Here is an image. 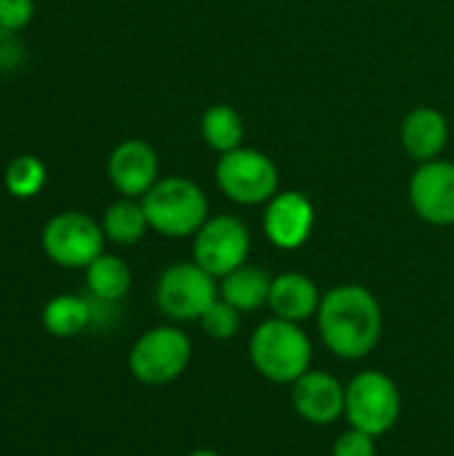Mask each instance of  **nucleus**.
Here are the masks:
<instances>
[{
	"label": "nucleus",
	"mask_w": 454,
	"mask_h": 456,
	"mask_svg": "<svg viewBox=\"0 0 454 456\" xmlns=\"http://www.w3.org/2000/svg\"><path fill=\"white\" fill-rule=\"evenodd\" d=\"M187 456H222L219 452H214V449H195V452H190Z\"/></svg>",
	"instance_id": "a878e982"
},
{
	"label": "nucleus",
	"mask_w": 454,
	"mask_h": 456,
	"mask_svg": "<svg viewBox=\"0 0 454 456\" xmlns=\"http://www.w3.org/2000/svg\"><path fill=\"white\" fill-rule=\"evenodd\" d=\"M24 61V45L19 40V32L0 29V72H13Z\"/></svg>",
	"instance_id": "393cba45"
},
{
	"label": "nucleus",
	"mask_w": 454,
	"mask_h": 456,
	"mask_svg": "<svg viewBox=\"0 0 454 456\" xmlns=\"http://www.w3.org/2000/svg\"><path fill=\"white\" fill-rule=\"evenodd\" d=\"M321 299H324V294H321L318 283L310 275L292 270V273H281L273 278L268 307L276 318H284L292 323H305V321L316 318Z\"/></svg>",
	"instance_id": "2eb2a0df"
},
{
	"label": "nucleus",
	"mask_w": 454,
	"mask_h": 456,
	"mask_svg": "<svg viewBox=\"0 0 454 456\" xmlns=\"http://www.w3.org/2000/svg\"><path fill=\"white\" fill-rule=\"evenodd\" d=\"M102 224L83 211L54 214L40 232V246L45 256L64 270H86L96 256L104 254Z\"/></svg>",
	"instance_id": "6e6552de"
},
{
	"label": "nucleus",
	"mask_w": 454,
	"mask_h": 456,
	"mask_svg": "<svg viewBox=\"0 0 454 456\" xmlns=\"http://www.w3.org/2000/svg\"><path fill=\"white\" fill-rule=\"evenodd\" d=\"M407 195L412 211L423 222L433 227H454V160L436 158L417 163Z\"/></svg>",
	"instance_id": "9d476101"
},
{
	"label": "nucleus",
	"mask_w": 454,
	"mask_h": 456,
	"mask_svg": "<svg viewBox=\"0 0 454 456\" xmlns=\"http://www.w3.org/2000/svg\"><path fill=\"white\" fill-rule=\"evenodd\" d=\"M99 224H102L104 238L110 243H115V246H136L147 235V230H150L147 214L142 208V200H136V198H118V200H112L104 208Z\"/></svg>",
	"instance_id": "6ab92c4d"
},
{
	"label": "nucleus",
	"mask_w": 454,
	"mask_h": 456,
	"mask_svg": "<svg viewBox=\"0 0 454 456\" xmlns=\"http://www.w3.org/2000/svg\"><path fill=\"white\" fill-rule=\"evenodd\" d=\"M131 283H134L131 267L120 256H115V254L104 251L102 256H96L86 267V289H88L94 302L115 305V302L128 297Z\"/></svg>",
	"instance_id": "a211bd4d"
},
{
	"label": "nucleus",
	"mask_w": 454,
	"mask_h": 456,
	"mask_svg": "<svg viewBox=\"0 0 454 456\" xmlns=\"http://www.w3.org/2000/svg\"><path fill=\"white\" fill-rule=\"evenodd\" d=\"M219 299L217 278L195 262L169 265L155 283V305L174 323H193Z\"/></svg>",
	"instance_id": "0eeeda50"
},
{
	"label": "nucleus",
	"mask_w": 454,
	"mask_h": 456,
	"mask_svg": "<svg viewBox=\"0 0 454 456\" xmlns=\"http://www.w3.org/2000/svg\"><path fill=\"white\" fill-rule=\"evenodd\" d=\"M324 347L340 361L367 358L383 339V307L361 283H340L329 289L316 313Z\"/></svg>",
	"instance_id": "f257e3e1"
},
{
	"label": "nucleus",
	"mask_w": 454,
	"mask_h": 456,
	"mask_svg": "<svg viewBox=\"0 0 454 456\" xmlns=\"http://www.w3.org/2000/svg\"><path fill=\"white\" fill-rule=\"evenodd\" d=\"M244 136H246L244 118L238 115L235 107H230V104H211L201 115V139L217 155H225L230 150L244 147Z\"/></svg>",
	"instance_id": "aec40b11"
},
{
	"label": "nucleus",
	"mask_w": 454,
	"mask_h": 456,
	"mask_svg": "<svg viewBox=\"0 0 454 456\" xmlns=\"http://www.w3.org/2000/svg\"><path fill=\"white\" fill-rule=\"evenodd\" d=\"M252 254V232L233 214H217L193 235V262L217 281L244 267Z\"/></svg>",
	"instance_id": "1a4fd4ad"
},
{
	"label": "nucleus",
	"mask_w": 454,
	"mask_h": 456,
	"mask_svg": "<svg viewBox=\"0 0 454 456\" xmlns=\"http://www.w3.org/2000/svg\"><path fill=\"white\" fill-rule=\"evenodd\" d=\"M147 224L153 232L182 240L193 238L209 219L206 192L187 176H163L142 198Z\"/></svg>",
	"instance_id": "7ed1b4c3"
},
{
	"label": "nucleus",
	"mask_w": 454,
	"mask_h": 456,
	"mask_svg": "<svg viewBox=\"0 0 454 456\" xmlns=\"http://www.w3.org/2000/svg\"><path fill=\"white\" fill-rule=\"evenodd\" d=\"M294 414L316 428H329L345 417V385L321 369H310L292 385Z\"/></svg>",
	"instance_id": "ddd939ff"
},
{
	"label": "nucleus",
	"mask_w": 454,
	"mask_h": 456,
	"mask_svg": "<svg viewBox=\"0 0 454 456\" xmlns=\"http://www.w3.org/2000/svg\"><path fill=\"white\" fill-rule=\"evenodd\" d=\"M94 323V299L56 294L43 307V329L56 339H72Z\"/></svg>",
	"instance_id": "f3484780"
},
{
	"label": "nucleus",
	"mask_w": 454,
	"mask_h": 456,
	"mask_svg": "<svg viewBox=\"0 0 454 456\" xmlns=\"http://www.w3.org/2000/svg\"><path fill=\"white\" fill-rule=\"evenodd\" d=\"M345 419L372 438L388 436L401 419L399 385L380 369L359 371L345 385Z\"/></svg>",
	"instance_id": "39448f33"
},
{
	"label": "nucleus",
	"mask_w": 454,
	"mask_h": 456,
	"mask_svg": "<svg viewBox=\"0 0 454 456\" xmlns=\"http://www.w3.org/2000/svg\"><path fill=\"white\" fill-rule=\"evenodd\" d=\"M193 361V339L179 326L147 329L128 350V371L147 387L177 382Z\"/></svg>",
	"instance_id": "20e7f679"
},
{
	"label": "nucleus",
	"mask_w": 454,
	"mask_h": 456,
	"mask_svg": "<svg viewBox=\"0 0 454 456\" xmlns=\"http://www.w3.org/2000/svg\"><path fill=\"white\" fill-rule=\"evenodd\" d=\"M401 147L404 152L417 160L428 163L442 158L450 142V123L442 110L436 107H415L401 120Z\"/></svg>",
	"instance_id": "4468645a"
},
{
	"label": "nucleus",
	"mask_w": 454,
	"mask_h": 456,
	"mask_svg": "<svg viewBox=\"0 0 454 456\" xmlns=\"http://www.w3.org/2000/svg\"><path fill=\"white\" fill-rule=\"evenodd\" d=\"M316 227V208L313 200L300 190H281L265 203L262 230L265 238L281 251L302 248Z\"/></svg>",
	"instance_id": "9b49d317"
},
{
	"label": "nucleus",
	"mask_w": 454,
	"mask_h": 456,
	"mask_svg": "<svg viewBox=\"0 0 454 456\" xmlns=\"http://www.w3.org/2000/svg\"><path fill=\"white\" fill-rule=\"evenodd\" d=\"M198 323H201V329H203V334H206L209 339L227 342V339L238 337V331H241V313L219 297V299L201 315Z\"/></svg>",
	"instance_id": "4be33fe9"
},
{
	"label": "nucleus",
	"mask_w": 454,
	"mask_h": 456,
	"mask_svg": "<svg viewBox=\"0 0 454 456\" xmlns=\"http://www.w3.org/2000/svg\"><path fill=\"white\" fill-rule=\"evenodd\" d=\"M107 179L120 198L142 200L144 192L161 179V158L144 139H123L110 150Z\"/></svg>",
	"instance_id": "f8f14e48"
},
{
	"label": "nucleus",
	"mask_w": 454,
	"mask_h": 456,
	"mask_svg": "<svg viewBox=\"0 0 454 456\" xmlns=\"http://www.w3.org/2000/svg\"><path fill=\"white\" fill-rule=\"evenodd\" d=\"M35 16V0H0V29L21 32Z\"/></svg>",
	"instance_id": "b1692460"
},
{
	"label": "nucleus",
	"mask_w": 454,
	"mask_h": 456,
	"mask_svg": "<svg viewBox=\"0 0 454 456\" xmlns=\"http://www.w3.org/2000/svg\"><path fill=\"white\" fill-rule=\"evenodd\" d=\"M270 283H273V278L262 267H254L246 262L244 267L219 278V297L227 305H233L241 315H246V313H254L268 305Z\"/></svg>",
	"instance_id": "dca6fc26"
},
{
	"label": "nucleus",
	"mask_w": 454,
	"mask_h": 456,
	"mask_svg": "<svg viewBox=\"0 0 454 456\" xmlns=\"http://www.w3.org/2000/svg\"><path fill=\"white\" fill-rule=\"evenodd\" d=\"M377 438L348 428L345 433H340L332 444V456H377Z\"/></svg>",
	"instance_id": "5701e85b"
},
{
	"label": "nucleus",
	"mask_w": 454,
	"mask_h": 456,
	"mask_svg": "<svg viewBox=\"0 0 454 456\" xmlns=\"http://www.w3.org/2000/svg\"><path fill=\"white\" fill-rule=\"evenodd\" d=\"M214 182L222 195L238 206H265L281 192V174L270 155L254 147H238L217 158Z\"/></svg>",
	"instance_id": "423d86ee"
},
{
	"label": "nucleus",
	"mask_w": 454,
	"mask_h": 456,
	"mask_svg": "<svg viewBox=\"0 0 454 456\" xmlns=\"http://www.w3.org/2000/svg\"><path fill=\"white\" fill-rule=\"evenodd\" d=\"M45 179H48V171L43 160L35 155H16L3 171L5 192L16 200H29L40 195V190L45 187Z\"/></svg>",
	"instance_id": "412c9836"
},
{
	"label": "nucleus",
	"mask_w": 454,
	"mask_h": 456,
	"mask_svg": "<svg viewBox=\"0 0 454 456\" xmlns=\"http://www.w3.org/2000/svg\"><path fill=\"white\" fill-rule=\"evenodd\" d=\"M252 369L273 385H294L302 374L313 369V342L302 323L284 318L262 321L246 345Z\"/></svg>",
	"instance_id": "f03ea898"
}]
</instances>
